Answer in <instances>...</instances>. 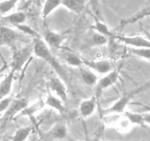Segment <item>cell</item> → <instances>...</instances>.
Listing matches in <instances>:
<instances>
[{"instance_id":"6da1fadb","label":"cell","mask_w":150,"mask_h":141,"mask_svg":"<svg viewBox=\"0 0 150 141\" xmlns=\"http://www.w3.org/2000/svg\"><path fill=\"white\" fill-rule=\"evenodd\" d=\"M34 54L38 58L41 59L45 62L48 63L52 68L55 70L61 78L64 81L67 80V75L62 66L60 64L55 56L52 54L51 48L47 45L46 42L44 41L40 37L34 38L33 42Z\"/></svg>"},{"instance_id":"7a4b0ae2","label":"cell","mask_w":150,"mask_h":141,"mask_svg":"<svg viewBox=\"0 0 150 141\" xmlns=\"http://www.w3.org/2000/svg\"><path fill=\"white\" fill-rule=\"evenodd\" d=\"M32 54H34L33 45H26L20 49L16 50L13 52L12 58L11 69H13L16 72L21 70L32 57Z\"/></svg>"},{"instance_id":"3957f363","label":"cell","mask_w":150,"mask_h":141,"mask_svg":"<svg viewBox=\"0 0 150 141\" xmlns=\"http://www.w3.org/2000/svg\"><path fill=\"white\" fill-rule=\"evenodd\" d=\"M29 105L28 101L25 98H20L12 101L7 109L4 111V114L1 117V129L4 128L6 124L13 119V117L19 112H21L27 105Z\"/></svg>"},{"instance_id":"277c9868","label":"cell","mask_w":150,"mask_h":141,"mask_svg":"<svg viewBox=\"0 0 150 141\" xmlns=\"http://www.w3.org/2000/svg\"><path fill=\"white\" fill-rule=\"evenodd\" d=\"M145 90L144 86H141L139 89L133 91V92H130V93H127L123 95L120 98H119L111 106H110L108 109L105 111V113H117V114H123L125 111H126V108L130 103V100L132 98L135 96L136 94H139V92H142V91Z\"/></svg>"},{"instance_id":"5b68a950","label":"cell","mask_w":150,"mask_h":141,"mask_svg":"<svg viewBox=\"0 0 150 141\" xmlns=\"http://www.w3.org/2000/svg\"><path fill=\"white\" fill-rule=\"evenodd\" d=\"M114 39H117L125 45L133 48H150V40L146 36L142 35H114Z\"/></svg>"},{"instance_id":"8992f818","label":"cell","mask_w":150,"mask_h":141,"mask_svg":"<svg viewBox=\"0 0 150 141\" xmlns=\"http://www.w3.org/2000/svg\"><path fill=\"white\" fill-rule=\"evenodd\" d=\"M48 87L51 94L61 99L64 103L67 102L68 99V91L62 78L59 76L51 78L49 80Z\"/></svg>"},{"instance_id":"52a82bcc","label":"cell","mask_w":150,"mask_h":141,"mask_svg":"<svg viewBox=\"0 0 150 141\" xmlns=\"http://www.w3.org/2000/svg\"><path fill=\"white\" fill-rule=\"evenodd\" d=\"M120 77L118 70H111L109 73L104 75L103 77L98 80L96 84V97L98 99L103 91L111 87L115 84Z\"/></svg>"},{"instance_id":"ba28073f","label":"cell","mask_w":150,"mask_h":141,"mask_svg":"<svg viewBox=\"0 0 150 141\" xmlns=\"http://www.w3.org/2000/svg\"><path fill=\"white\" fill-rule=\"evenodd\" d=\"M83 65L98 74L105 75L112 70V65L109 60H88L83 59Z\"/></svg>"},{"instance_id":"9c48e42d","label":"cell","mask_w":150,"mask_h":141,"mask_svg":"<svg viewBox=\"0 0 150 141\" xmlns=\"http://www.w3.org/2000/svg\"><path fill=\"white\" fill-rule=\"evenodd\" d=\"M42 39L51 48L60 49V48H62L64 37L63 36V35L58 32H56L51 29H46L43 34Z\"/></svg>"},{"instance_id":"30bf717a","label":"cell","mask_w":150,"mask_h":141,"mask_svg":"<svg viewBox=\"0 0 150 141\" xmlns=\"http://www.w3.org/2000/svg\"><path fill=\"white\" fill-rule=\"evenodd\" d=\"M19 34L6 26H0V45H12L19 38Z\"/></svg>"},{"instance_id":"8fae6325","label":"cell","mask_w":150,"mask_h":141,"mask_svg":"<svg viewBox=\"0 0 150 141\" xmlns=\"http://www.w3.org/2000/svg\"><path fill=\"white\" fill-rule=\"evenodd\" d=\"M67 136V129L62 124H56L45 133L46 140H62Z\"/></svg>"},{"instance_id":"7c38bea8","label":"cell","mask_w":150,"mask_h":141,"mask_svg":"<svg viewBox=\"0 0 150 141\" xmlns=\"http://www.w3.org/2000/svg\"><path fill=\"white\" fill-rule=\"evenodd\" d=\"M97 99L96 97L86 99L82 101L79 105V112L81 116L86 118L90 117L96 111L97 108Z\"/></svg>"},{"instance_id":"4fadbf2b","label":"cell","mask_w":150,"mask_h":141,"mask_svg":"<svg viewBox=\"0 0 150 141\" xmlns=\"http://www.w3.org/2000/svg\"><path fill=\"white\" fill-rule=\"evenodd\" d=\"M16 73V72L13 69H11L8 74L0 82V101L7 97L11 92Z\"/></svg>"},{"instance_id":"5bb4252c","label":"cell","mask_w":150,"mask_h":141,"mask_svg":"<svg viewBox=\"0 0 150 141\" xmlns=\"http://www.w3.org/2000/svg\"><path fill=\"white\" fill-rule=\"evenodd\" d=\"M44 101H45V105L53 108L59 114H64L65 112L64 102L61 99L51 94V92L48 94Z\"/></svg>"},{"instance_id":"9a60e30c","label":"cell","mask_w":150,"mask_h":141,"mask_svg":"<svg viewBox=\"0 0 150 141\" xmlns=\"http://www.w3.org/2000/svg\"><path fill=\"white\" fill-rule=\"evenodd\" d=\"M80 73L82 80L84 82L85 84L89 86H96L99 78L95 72H94L93 70L86 66L84 67L81 66L80 67Z\"/></svg>"},{"instance_id":"2e32d148","label":"cell","mask_w":150,"mask_h":141,"mask_svg":"<svg viewBox=\"0 0 150 141\" xmlns=\"http://www.w3.org/2000/svg\"><path fill=\"white\" fill-rule=\"evenodd\" d=\"M62 5L76 14H80L86 7V0H62Z\"/></svg>"},{"instance_id":"e0dca14e","label":"cell","mask_w":150,"mask_h":141,"mask_svg":"<svg viewBox=\"0 0 150 141\" xmlns=\"http://www.w3.org/2000/svg\"><path fill=\"white\" fill-rule=\"evenodd\" d=\"M147 17H150V7L138 12L137 13L130 16V17L123 19L120 23V27L123 28L127 25L136 23V22Z\"/></svg>"},{"instance_id":"ac0fdd59","label":"cell","mask_w":150,"mask_h":141,"mask_svg":"<svg viewBox=\"0 0 150 141\" xmlns=\"http://www.w3.org/2000/svg\"><path fill=\"white\" fill-rule=\"evenodd\" d=\"M60 5H62V0H45L41 11L42 19L46 20L47 18Z\"/></svg>"},{"instance_id":"d6986e66","label":"cell","mask_w":150,"mask_h":141,"mask_svg":"<svg viewBox=\"0 0 150 141\" xmlns=\"http://www.w3.org/2000/svg\"><path fill=\"white\" fill-rule=\"evenodd\" d=\"M2 19L7 23H10L15 26L16 25L25 23L26 20V15L23 12H16L4 16Z\"/></svg>"},{"instance_id":"ffe728a7","label":"cell","mask_w":150,"mask_h":141,"mask_svg":"<svg viewBox=\"0 0 150 141\" xmlns=\"http://www.w3.org/2000/svg\"><path fill=\"white\" fill-rule=\"evenodd\" d=\"M45 105V101L42 99H38L36 102H34L32 105H28L23 111L21 112L20 116H31L34 115L35 113L40 111L42 108Z\"/></svg>"},{"instance_id":"44dd1931","label":"cell","mask_w":150,"mask_h":141,"mask_svg":"<svg viewBox=\"0 0 150 141\" xmlns=\"http://www.w3.org/2000/svg\"><path fill=\"white\" fill-rule=\"evenodd\" d=\"M92 28L95 32H98L100 34H102V35H105V36H106L108 38H113L114 39V34L110 30L108 26L104 22L100 20L99 18H95V23H94V25H92Z\"/></svg>"},{"instance_id":"7402d4cb","label":"cell","mask_w":150,"mask_h":141,"mask_svg":"<svg viewBox=\"0 0 150 141\" xmlns=\"http://www.w3.org/2000/svg\"><path fill=\"white\" fill-rule=\"evenodd\" d=\"M64 59L69 66L73 67H79L80 68L83 65V59L81 58L77 54L72 52H67L64 54Z\"/></svg>"},{"instance_id":"603a6c76","label":"cell","mask_w":150,"mask_h":141,"mask_svg":"<svg viewBox=\"0 0 150 141\" xmlns=\"http://www.w3.org/2000/svg\"><path fill=\"white\" fill-rule=\"evenodd\" d=\"M123 115L130 121L133 125L143 126L144 125V123L143 114H139L136 112H131V111H125L123 113Z\"/></svg>"},{"instance_id":"cb8c5ba5","label":"cell","mask_w":150,"mask_h":141,"mask_svg":"<svg viewBox=\"0 0 150 141\" xmlns=\"http://www.w3.org/2000/svg\"><path fill=\"white\" fill-rule=\"evenodd\" d=\"M32 127H21V128L18 129L17 131L15 133L14 135L12 137L13 140H17V141H22V140H26L29 138V135L32 134Z\"/></svg>"},{"instance_id":"d4e9b609","label":"cell","mask_w":150,"mask_h":141,"mask_svg":"<svg viewBox=\"0 0 150 141\" xmlns=\"http://www.w3.org/2000/svg\"><path fill=\"white\" fill-rule=\"evenodd\" d=\"M129 51L132 55L150 61V48H133L130 47Z\"/></svg>"},{"instance_id":"484cf974","label":"cell","mask_w":150,"mask_h":141,"mask_svg":"<svg viewBox=\"0 0 150 141\" xmlns=\"http://www.w3.org/2000/svg\"><path fill=\"white\" fill-rule=\"evenodd\" d=\"M91 45L93 46H103L108 42V37L105 35L95 32L90 39Z\"/></svg>"},{"instance_id":"4316f807","label":"cell","mask_w":150,"mask_h":141,"mask_svg":"<svg viewBox=\"0 0 150 141\" xmlns=\"http://www.w3.org/2000/svg\"><path fill=\"white\" fill-rule=\"evenodd\" d=\"M15 27H16L18 30L20 31L21 33L24 34V35H29V36L32 37H34V38L40 37L35 29H32L31 26L25 24V23H21V24L16 25V26H15Z\"/></svg>"},{"instance_id":"83f0119b","label":"cell","mask_w":150,"mask_h":141,"mask_svg":"<svg viewBox=\"0 0 150 141\" xmlns=\"http://www.w3.org/2000/svg\"><path fill=\"white\" fill-rule=\"evenodd\" d=\"M18 1L19 0H4L0 2V13L5 14L11 11Z\"/></svg>"},{"instance_id":"f1b7e54d","label":"cell","mask_w":150,"mask_h":141,"mask_svg":"<svg viewBox=\"0 0 150 141\" xmlns=\"http://www.w3.org/2000/svg\"><path fill=\"white\" fill-rule=\"evenodd\" d=\"M12 101H13V99L10 97H6L0 101V114L7 109Z\"/></svg>"},{"instance_id":"f546056e","label":"cell","mask_w":150,"mask_h":141,"mask_svg":"<svg viewBox=\"0 0 150 141\" xmlns=\"http://www.w3.org/2000/svg\"><path fill=\"white\" fill-rule=\"evenodd\" d=\"M90 4L92 11L95 13L97 17H100V5L98 0H90Z\"/></svg>"},{"instance_id":"4dcf8cb0","label":"cell","mask_w":150,"mask_h":141,"mask_svg":"<svg viewBox=\"0 0 150 141\" xmlns=\"http://www.w3.org/2000/svg\"><path fill=\"white\" fill-rule=\"evenodd\" d=\"M143 117H144V124L150 126V113L143 114Z\"/></svg>"},{"instance_id":"1f68e13d","label":"cell","mask_w":150,"mask_h":141,"mask_svg":"<svg viewBox=\"0 0 150 141\" xmlns=\"http://www.w3.org/2000/svg\"><path fill=\"white\" fill-rule=\"evenodd\" d=\"M144 34H145V36H146V37H147L148 39H149L150 40V33H149V32H146V31H144Z\"/></svg>"},{"instance_id":"d6a6232c","label":"cell","mask_w":150,"mask_h":141,"mask_svg":"<svg viewBox=\"0 0 150 141\" xmlns=\"http://www.w3.org/2000/svg\"><path fill=\"white\" fill-rule=\"evenodd\" d=\"M1 118H0V130H1Z\"/></svg>"},{"instance_id":"836d02e7","label":"cell","mask_w":150,"mask_h":141,"mask_svg":"<svg viewBox=\"0 0 150 141\" xmlns=\"http://www.w3.org/2000/svg\"><path fill=\"white\" fill-rule=\"evenodd\" d=\"M32 1H38V0H32Z\"/></svg>"},{"instance_id":"e575fe53","label":"cell","mask_w":150,"mask_h":141,"mask_svg":"<svg viewBox=\"0 0 150 141\" xmlns=\"http://www.w3.org/2000/svg\"><path fill=\"white\" fill-rule=\"evenodd\" d=\"M1 25H2V24H1V23H0V26H1Z\"/></svg>"}]
</instances>
